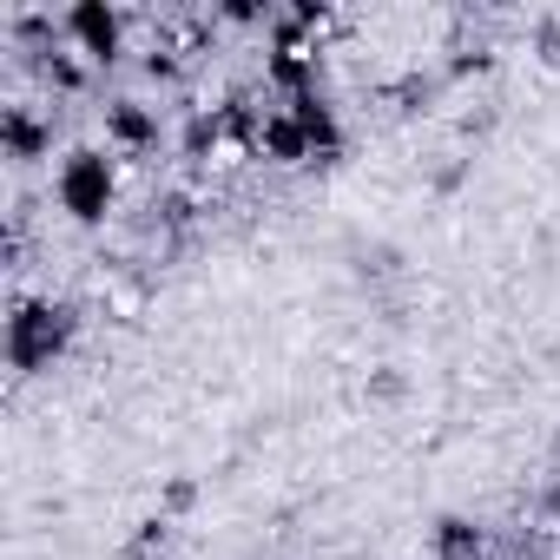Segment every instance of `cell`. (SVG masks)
Here are the masks:
<instances>
[{
	"label": "cell",
	"mask_w": 560,
	"mask_h": 560,
	"mask_svg": "<svg viewBox=\"0 0 560 560\" xmlns=\"http://www.w3.org/2000/svg\"><path fill=\"white\" fill-rule=\"evenodd\" d=\"M100 119H106V152H113V159H145V152H159V139H165L159 106H145V100H106Z\"/></svg>",
	"instance_id": "4"
},
{
	"label": "cell",
	"mask_w": 560,
	"mask_h": 560,
	"mask_svg": "<svg viewBox=\"0 0 560 560\" xmlns=\"http://www.w3.org/2000/svg\"><path fill=\"white\" fill-rule=\"evenodd\" d=\"M250 145H257V159H270V165H311V159H317V145H311L298 106H270V113L250 126Z\"/></svg>",
	"instance_id": "5"
},
{
	"label": "cell",
	"mask_w": 560,
	"mask_h": 560,
	"mask_svg": "<svg viewBox=\"0 0 560 560\" xmlns=\"http://www.w3.org/2000/svg\"><path fill=\"white\" fill-rule=\"evenodd\" d=\"M54 205L73 218V224H106L113 218V205H119V165H113V152L106 145H73V152H60V165H54Z\"/></svg>",
	"instance_id": "2"
},
{
	"label": "cell",
	"mask_w": 560,
	"mask_h": 560,
	"mask_svg": "<svg viewBox=\"0 0 560 560\" xmlns=\"http://www.w3.org/2000/svg\"><path fill=\"white\" fill-rule=\"evenodd\" d=\"M547 514H560V462H553V475H547Z\"/></svg>",
	"instance_id": "12"
},
{
	"label": "cell",
	"mask_w": 560,
	"mask_h": 560,
	"mask_svg": "<svg viewBox=\"0 0 560 560\" xmlns=\"http://www.w3.org/2000/svg\"><path fill=\"white\" fill-rule=\"evenodd\" d=\"M534 54H540V60H560V21H553V14L534 21Z\"/></svg>",
	"instance_id": "10"
},
{
	"label": "cell",
	"mask_w": 560,
	"mask_h": 560,
	"mask_svg": "<svg viewBox=\"0 0 560 560\" xmlns=\"http://www.w3.org/2000/svg\"><path fill=\"white\" fill-rule=\"evenodd\" d=\"M80 343V311L60 298H21L8 317V370L14 376H40L54 363H67V350Z\"/></svg>",
	"instance_id": "1"
},
{
	"label": "cell",
	"mask_w": 560,
	"mask_h": 560,
	"mask_svg": "<svg viewBox=\"0 0 560 560\" xmlns=\"http://www.w3.org/2000/svg\"><path fill=\"white\" fill-rule=\"evenodd\" d=\"M370 396H376V402H396V396H402V376H396V370H376V376H370Z\"/></svg>",
	"instance_id": "11"
},
{
	"label": "cell",
	"mask_w": 560,
	"mask_h": 560,
	"mask_svg": "<svg viewBox=\"0 0 560 560\" xmlns=\"http://www.w3.org/2000/svg\"><path fill=\"white\" fill-rule=\"evenodd\" d=\"M60 40L86 67H113L126 54V14L113 8V0H73V8L60 14Z\"/></svg>",
	"instance_id": "3"
},
{
	"label": "cell",
	"mask_w": 560,
	"mask_h": 560,
	"mask_svg": "<svg viewBox=\"0 0 560 560\" xmlns=\"http://www.w3.org/2000/svg\"><path fill=\"white\" fill-rule=\"evenodd\" d=\"M172 534H178V521H172V514H145L119 560H165V553H172Z\"/></svg>",
	"instance_id": "8"
},
{
	"label": "cell",
	"mask_w": 560,
	"mask_h": 560,
	"mask_svg": "<svg viewBox=\"0 0 560 560\" xmlns=\"http://www.w3.org/2000/svg\"><path fill=\"white\" fill-rule=\"evenodd\" d=\"M429 560H488V534L468 514H442L429 534Z\"/></svg>",
	"instance_id": "7"
},
{
	"label": "cell",
	"mask_w": 560,
	"mask_h": 560,
	"mask_svg": "<svg viewBox=\"0 0 560 560\" xmlns=\"http://www.w3.org/2000/svg\"><path fill=\"white\" fill-rule=\"evenodd\" d=\"M0 152H8V165L54 159V113H40V106H0Z\"/></svg>",
	"instance_id": "6"
},
{
	"label": "cell",
	"mask_w": 560,
	"mask_h": 560,
	"mask_svg": "<svg viewBox=\"0 0 560 560\" xmlns=\"http://www.w3.org/2000/svg\"><path fill=\"white\" fill-rule=\"evenodd\" d=\"M191 508H198V481H191V475H172V481H165V494H159V514H172V521H178V514H191Z\"/></svg>",
	"instance_id": "9"
}]
</instances>
